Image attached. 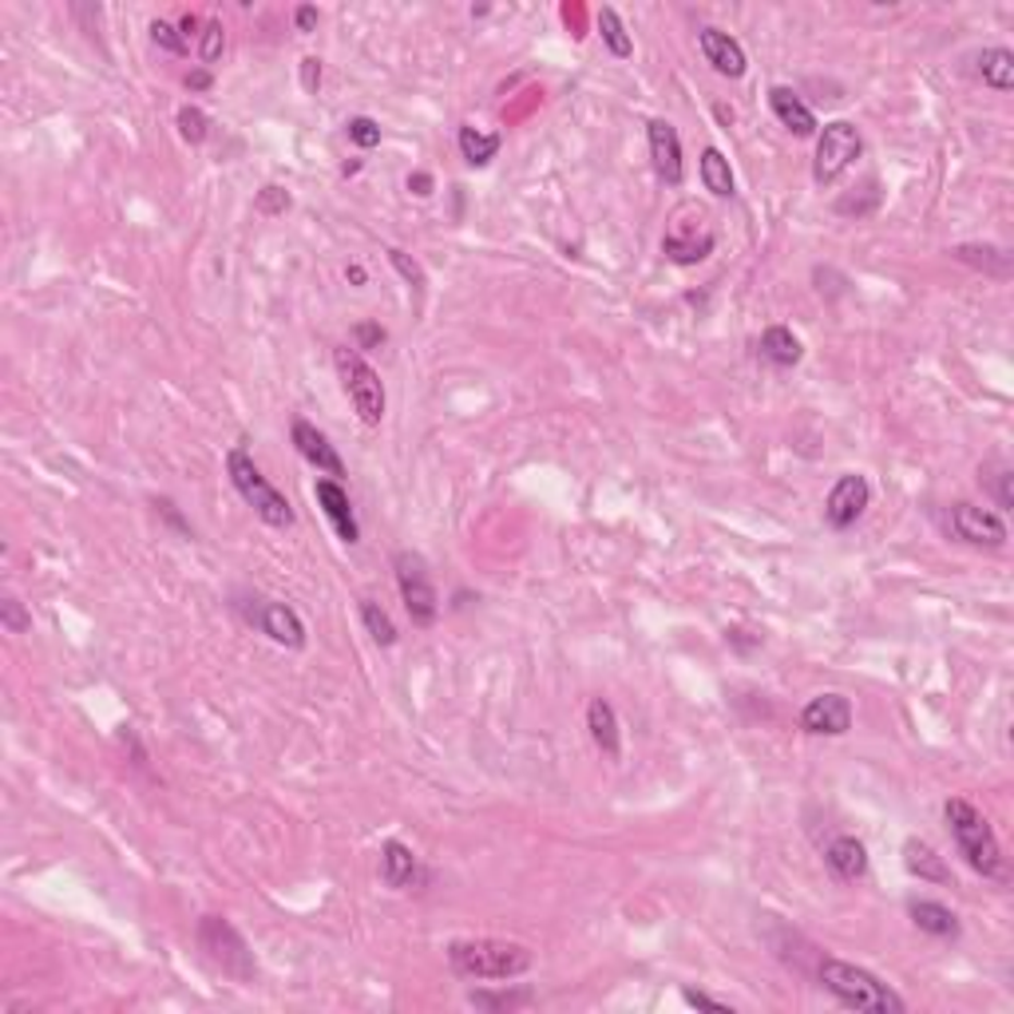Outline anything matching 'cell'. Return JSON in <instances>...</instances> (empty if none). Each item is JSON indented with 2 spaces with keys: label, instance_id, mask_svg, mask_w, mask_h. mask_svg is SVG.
<instances>
[{
  "label": "cell",
  "instance_id": "30bf717a",
  "mask_svg": "<svg viewBox=\"0 0 1014 1014\" xmlns=\"http://www.w3.org/2000/svg\"><path fill=\"white\" fill-rule=\"evenodd\" d=\"M939 524L951 539H960L967 547H991L994 551V547L1006 543L1003 515L991 512V508H979V503H951Z\"/></svg>",
  "mask_w": 1014,
  "mask_h": 1014
},
{
  "label": "cell",
  "instance_id": "e575fe53",
  "mask_svg": "<svg viewBox=\"0 0 1014 1014\" xmlns=\"http://www.w3.org/2000/svg\"><path fill=\"white\" fill-rule=\"evenodd\" d=\"M0 622H4V631H12V634L33 631V614L24 611L21 599H4V602H0Z\"/></svg>",
  "mask_w": 1014,
  "mask_h": 1014
},
{
  "label": "cell",
  "instance_id": "7a4b0ae2",
  "mask_svg": "<svg viewBox=\"0 0 1014 1014\" xmlns=\"http://www.w3.org/2000/svg\"><path fill=\"white\" fill-rule=\"evenodd\" d=\"M820 975V987L836 999L840 1006H848V1011H860V1014H904V999L888 987V982H880L872 975V970L856 967V963H844V960H820L817 967Z\"/></svg>",
  "mask_w": 1014,
  "mask_h": 1014
},
{
  "label": "cell",
  "instance_id": "4dcf8cb0",
  "mask_svg": "<svg viewBox=\"0 0 1014 1014\" xmlns=\"http://www.w3.org/2000/svg\"><path fill=\"white\" fill-rule=\"evenodd\" d=\"M179 135H183L186 143H203L210 135V120H207V111L203 108H195V103H186V108H179Z\"/></svg>",
  "mask_w": 1014,
  "mask_h": 1014
},
{
  "label": "cell",
  "instance_id": "44dd1931",
  "mask_svg": "<svg viewBox=\"0 0 1014 1014\" xmlns=\"http://www.w3.org/2000/svg\"><path fill=\"white\" fill-rule=\"evenodd\" d=\"M907 916L912 924L931 939H960V916L951 912L948 904H936V900H912L907 904Z\"/></svg>",
  "mask_w": 1014,
  "mask_h": 1014
},
{
  "label": "cell",
  "instance_id": "f546056e",
  "mask_svg": "<svg viewBox=\"0 0 1014 1014\" xmlns=\"http://www.w3.org/2000/svg\"><path fill=\"white\" fill-rule=\"evenodd\" d=\"M361 622H365V631L372 634V643H377V646H393L396 643V626H393V619H389V611H384L381 602L361 599Z\"/></svg>",
  "mask_w": 1014,
  "mask_h": 1014
},
{
  "label": "cell",
  "instance_id": "83f0119b",
  "mask_svg": "<svg viewBox=\"0 0 1014 1014\" xmlns=\"http://www.w3.org/2000/svg\"><path fill=\"white\" fill-rule=\"evenodd\" d=\"M955 258H960L963 266H975V270L991 273V278H1011V254L999 251V246H955Z\"/></svg>",
  "mask_w": 1014,
  "mask_h": 1014
},
{
  "label": "cell",
  "instance_id": "ee69618b",
  "mask_svg": "<svg viewBox=\"0 0 1014 1014\" xmlns=\"http://www.w3.org/2000/svg\"><path fill=\"white\" fill-rule=\"evenodd\" d=\"M408 191H413V195H420V198H428V195H432V179H428L425 171H416V175H408Z\"/></svg>",
  "mask_w": 1014,
  "mask_h": 1014
},
{
  "label": "cell",
  "instance_id": "2e32d148",
  "mask_svg": "<svg viewBox=\"0 0 1014 1014\" xmlns=\"http://www.w3.org/2000/svg\"><path fill=\"white\" fill-rule=\"evenodd\" d=\"M290 432H294V448L302 452V460H309V464H314L317 472H326L329 480H341V476H345V464H341L338 448L329 444V437L321 432V428L309 425V420H302V416H297Z\"/></svg>",
  "mask_w": 1014,
  "mask_h": 1014
},
{
  "label": "cell",
  "instance_id": "8d00e7d4",
  "mask_svg": "<svg viewBox=\"0 0 1014 1014\" xmlns=\"http://www.w3.org/2000/svg\"><path fill=\"white\" fill-rule=\"evenodd\" d=\"M472 1003L476 1006H488V1011H512V1006H527L532 1003V994L527 991H520V994H484V991H472Z\"/></svg>",
  "mask_w": 1014,
  "mask_h": 1014
},
{
  "label": "cell",
  "instance_id": "4fadbf2b",
  "mask_svg": "<svg viewBox=\"0 0 1014 1014\" xmlns=\"http://www.w3.org/2000/svg\"><path fill=\"white\" fill-rule=\"evenodd\" d=\"M801 730L813 737H844L852 730V701L844 694H817L801 709Z\"/></svg>",
  "mask_w": 1014,
  "mask_h": 1014
},
{
  "label": "cell",
  "instance_id": "d6a6232c",
  "mask_svg": "<svg viewBox=\"0 0 1014 1014\" xmlns=\"http://www.w3.org/2000/svg\"><path fill=\"white\" fill-rule=\"evenodd\" d=\"M345 132H350V139L357 143V147H365V151L381 143V123L369 120V115H353V120L345 123Z\"/></svg>",
  "mask_w": 1014,
  "mask_h": 1014
},
{
  "label": "cell",
  "instance_id": "603a6c76",
  "mask_svg": "<svg viewBox=\"0 0 1014 1014\" xmlns=\"http://www.w3.org/2000/svg\"><path fill=\"white\" fill-rule=\"evenodd\" d=\"M587 730H590V742L599 745L607 757H619V753H622L619 713H614V706L607 698H595L587 706Z\"/></svg>",
  "mask_w": 1014,
  "mask_h": 1014
},
{
  "label": "cell",
  "instance_id": "8fae6325",
  "mask_svg": "<svg viewBox=\"0 0 1014 1014\" xmlns=\"http://www.w3.org/2000/svg\"><path fill=\"white\" fill-rule=\"evenodd\" d=\"M239 611H242V619L251 622V626H258V631H262L266 638H273L278 646H290V650H302V646H306V622L297 619L294 607L254 595V599L239 602Z\"/></svg>",
  "mask_w": 1014,
  "mask_h": 1014
},
{
  "label": "cell",
  "instance_id": "9c48e42d",
  "mask_svg": "<svg viewBox=\"0 0 1014 1014\" xmlns=\"http://www.w3.org/2000/svg\"><path fill=\"white\" fill-rule=\"evenodd\" d=\"M864 155V139L860 132L852 127L848 120L829 123L824 132L817 135V159H813V179L820 186H832L844 171H848L856 159Z\"/></svg>",
  "mask_w": 1014,
  "mask_h": 1014
},
{
  "label": "cell",
  "instance_id": "1f68e13d",
  "mask_svg": "<svg viewBox=\"0 0 1014 1014\" xmlns=\"http://www.w3.org/2000/svg\"><path fill=\"white\" fill-rule=\"evenodd\" d=\"M222 48H227L222 24L219 21H207V24H203V36H198V60H203V64H215V60L222 56Z\"/></svg>",
  "mask_w": 1014,
  "mask_h": 1014
},
{
  "label": "cell",
  "instance_id": "60d3db41",
  "mask_svg": "<svg viewBox=\"0 0 1014 1014\" xmlns=\"http://www.w3.org/2000/svg\"><path fill=\"white\" fill-rule=\"evenodd\" d=\"M682 999H686L689 1006H698V1011H713V1014H733V1006L730 1003H718V999H709L706 991H682Z\"/></svg>",
  "mask_w": 1014,
  "mask_h": 1014
},
{
  "label": "cell",
  "instance_id": "f6af8a7d",
  "mask_svg": "<svg viewBox=\"0 0 1014 1014\" xmlns=\"http://www.w3.org/2000/svg\"><path fill=\"white\" fill-rule=\"evenodd\" d=\"M186 88H191V91H207L210 88V72H191V76H186Z\"/></svg>",
  "mask_w": 1014,
  "mask_h": 1014
},
{
  "label": "cell",
  "instance_id": "7402d4cb",
  "mask_svg": "<svg viewBox=\"0 0 1014 1014\" xmlns=\"http://www.w3.org/2000/svg\"><path fill=\"white\" fill-rule=\"evenodd\" d=\"M904 868L912 876H919V880H927V883H951V868H948V860L939 856L927 840H919V836H912L904 844Z\"/></svg>",
  "mask_w": 1014,
  "mask_h": 1014
},
{
  "label": "cell",
  "instance_id": "e0dca14e",
  "mask_svg": "<svg viewBox=\"0 0 1014 1014\" xmlns=\"http://www.w3.org/2000/svg\"><path fill=\"white\" fill-rule=\"evenodd\" d=\"M317 503H321V512H326V520L333 524V532L341 535V543H357L361 539V527H357V515H353V503H350V491L341 488L338 480H317L314 488Z\"/></svg>",
  "mask_w": 1014,
  "mask_h": 1014
},
{
  "label": "cell",
  "instance_id": "ab89813d",
  "mask_svg": "<svg viewBox=\"0 0 1014 1014\" xmlns=\"http://www.w3.org/2000/svg\"><path fill=\"white\" fill-rule=\"evenodd\" d=\"M353 333H357V345H361V350H381L384 338H389V333H384L381 326H372V321H361V326L353 329Z\"/></svg>",
  "mask_w": 1014,
  "mask_h": 1014
},
{
  "label": "cell",
  "instance_id": "4316f807",
  "mask_svg": "<svg viewBox=\"0 0 1014 1014\" xmlns=\"http://www.w3.org/2000/svg\"><path fill=\"white\" fill-rule=\"evenodd\" d=\"M701 183H706V191L713 198H733V191H737L730 159H725L718 147H706V151H701Z\"/></svg>",
  "mask_w": 1014,
  "mask_h": 1014
},
{
  "label": "cell",
  "instance_id": "ba28073f",
  "mask_svg": "<svg viewBox=\"0 0 1014 1014\" xmlns=\"http://www.w3.org/2000/svg\"><path fill=\"white\" fill-rule=\"evenodd\" d=\"M393 571H396V587H401L408 619H413L416 626H432L440 614V595H437V583H432V571H428L425 555H416V551H396Z\"/></svg>",
  "mask_w": 1014,
  "mask_h": 1014
},
{
  "label": "cell",
  "instance_id": "277c9868",
  "mask_svg": "<svg viewBox=\"0 0 1014 1014\" xmlns=\"http://www.w3.org/2000/svg\"><path fill=\"white\" fill-rule=\"evenodd\" d=\"M227 472H230V484H234V491H239L242 500L251 503L254 515H258L262 524H270V527H294V503L285 500L282 491H278L270 480H266L262 468L254 464L246 448H230Z\"/></svg>",
  "mask_w": 1014,
  "mask_h": 1014
},
{
  "label": "cell",
  "instance_id": "d4e9b609",
  "mask_svg": "<svg viewBox=\"0 0 1014 1014\" xmlns=\"http://www.w3.org/2000/svg\"><path fill=\"white\" fill-rule=\"evenodd\" d=\"M979 76L987 88L1011 91L1014 88V52L1011 48H982L979 52Z\"/></svg>",
  "mask_w": 1014,
  "mask_h": 1014
},
{
  "label": "cell",
  "instance_id": "d590c367",
  "mask_svg": "<svg viewBox=\"0 0 1014 1014\" xmlns=\"http://www.w3.org/2000/svg\"><path fill=\"white\" fill-rule=\"evenodd\" d=\"M389 262L396 266V273H401V278L413 285V290H425V270H420V262H416V258H408V254L393 246V251H389Z\"/></svg>",
  "mask_w": 1014,
  "mask_h": 1014
},
{
  "label": "cell",
  "instance_id": "3957f363",
  "mask_svg": "<svg viewBox=\"0 0 1014 1014\" xmlns=\"http://www.w3.org/2000/svg\"><path fill=\"white\" fill-rule=\"evenodd\" d=\"M943 817H948L951 836H955V844H960L970 868L979 876H987V880H1006V856L999 848L991 820L982 817L970 801H963V796H951L948 805H943Z\"/></svg>",
  "mask_w": 1014,
  "mask_h": 1014
},
{
  "label": "cell",
  "instance_id": "484cf974",
  "mask_svg": "<svg viewBox=\"0 0 1014 1014\" xmlns=\"http://www.w3.org/2000/svg\"><path fill=\"white\" fill-rule=\"evenodd\" d=\"M500 135L496 132H480V127H472V123H464L460 127V155H464V163L468 167H488L496 155H500Z\"/></svg>",
  "mask_w": 1014,
  "mask_h": 1014
},
{
  "label": "cell",
  "instance_id": "d6986e66",
  "mask_svg": "<svg viewBox=\"0 0 1014 1014\" xmlns=\"http://www.w3.org/2000/svg\"><path fill=\"white\" fill-rule=\"evenodd\" d=\"M769 108H773L777 120L785 123L793 135H801V139L817 135V115H813V108H808L793 88H785V84H777V88L769 91Z\"/></svg>",
  "mask_w": 1014,
  "mask_h": 1014
},
{
  "label": "cell",
  "instance_id": "f35d334b",
  "mask_svg": "<svg viewBox=\"0 0 1014 1014\" xmlns=\"http://www.w3.org/2000/svg\"><path fill=\"white\" fill-rule=\"evenodd\" d=\"M1011 480H1014V472L1011 468H999L991 476V488H994V500H999V508L1003 512H1011L1014 508V491H1011Z\"/></svg>",
  "mask_w": 1014,
  "mask_h": 1014
},
{
  "label": "cell",
  "instance_id": "8992f818",
  "mask_svg": "<svg viewBox=\"0 0 1014 1014\" xmlns=\"http://www.w3.org/2000/svg\"><path fill=\"white\" fill-rule=\"evenodd\" d=\"M333 365H338V377H341V389H345V396L353 401V408H357V416L365 420V425H381L384 420V384L381 377H377V369H372L369 361L361 357L357 350H350V345H338L333 350Z\"/></svg>",
  "mask_w": 1014,
  "mask_h": 1014
},
{
  "label": "cell",
  "instance_id": "ac0fdd59",
  "mask_svg": "<svg viewBox=\"0 0 1014 1014\" xmlns=\"http://www.w3.org/2000/svg\"><path fill=\"white\" fill-rule=\"evenodd\" d=\"M381 880L389 883L393 892H408V888H420L428 876H425V868H420V860H416V852L408 848V844L389 840V844L381 848Z\"/></svg>",
  "mask_w": 1014,
  "mask_h": 1014
},
{
  "label": "cell",
  "instance_id": "cb8c5ba5",
  "mask_svg": "<svg viewBox=\"0 0 1014 1014\" xmlns=\"http://www.w3.org/2000/svg\"><path fill=\"white\" fill-rule=\"evenodd\" d=\"M757 350H761V357L769 361V365H777V369H793L796 361L805 357V350H801V341H796L793 329L785 326H769L761 333V341H757Z\"/></svg>",
  "mask_w": 1014,
  "mask_h": 1014
},
{
  "label": "cell",
  "instance_id": "836d02e7",
  "mask_svg": "<svg viewBox=\"0 0 1014 1014\" xmlns=\"http://www.w3.org/2000/svg\"><path fill=\"white\" fill-rule=\"evenodd\" d=\"M151 40H155L159 48H163V52H171V56H183L186 48H191V45L183 40V33H179L175 24H167V21H151Z\"/></svg>",
  "mask_w": 1014,
  "mask_h": 1014
},
{
  "label": "cell",
  "instance_id": "9a60e30c",
  "mask_svg": "<svg viewBox=\"0 0 1014 1014\" xmlns=\"http://www.w3.org/2000/svg\"><path fill=\"white\" fill-rule=\"evenodd\" d=\"M698 48H701V56H706V64L713 68L718 76L742 80L745 68H749V60H745V48L737 45L730 33L713 28V24H706V28L698 33Z\"/></svg>",
  "mask_w": 1014,
  "mask_h": 1014
},
{
  "label": "cell",
  "instance_id": "5b68a950",
  "mask_svg": "<svg viewBox=\"0 0 1014 1014\" xmlns=\"http://www.w3.org/2000/svg\"><path fill=\"white\" fill-rule=\"evenodd\" d=\"M713 246H718V230L709 222V210L698 203H682L665 222L662 254L674 266H698L713 254Z\"/></svg>",
  "mask_w": 1014,
  "mask_h": 1014
},
{
  "label": "cell",
  "instance_id": "f1b7e54d",
  "mask_svg": "<svg viewBox=\"0 0 1014 1014\" xmlns=\"http://www.w3.org/2000/svg\"><path fill=\"white\" fill-rule=\"evenodd\" d=\"M599 33H602V45L611 48V56H619V60H626V56L634 52L631 33H626L619 9H611V4H602L599 9Z\"/></svg>",
  "mask_w": 1014,
  "mask_h": 1014
},
{
  "label": "cell",
  "instance_id": "b9f144b4",
  "mask_svg": "<svg viewBox=\"0 0 1014 1014\" xmlns=\"http://www.w3.org/2000/svg\"><path fill=\"white\" fill-rule=\"evenodd\" d=\"M302 88H306L309 96L321 88V60H317V56H306V60H302Z\"/></svg>",
  "mask_w": 1014,
  "mask_h": 1014
},
{
  "label": "cell",
  "instance_id": "bcb514c9",
  "mask_svg": "<svg viewBox=\"0 0 1014 1014\" xmlns=\"http://www.w3.org/2000/svg\"><path fill=\"white\" fill-rule=\"evenodd\" d=\"M345 278H350L353 285H365V266H357V262H353L350 270H345Z\"/></svg>",
  "mask_w": 1014,
  "mask_h": 1014
},
{
  "label": "cell",
  "instance_id": "52a82bcc",
  "mask_svg": "<svg viewBox=\"0 0 1014 1014\" xmlns=\"http://www.w3.org/2000/svg\"><path fill=\"white\" fill-rule=\"evenodd\" d=\"M198 943H203V951H207V960L215 963V967L222 970V975H230V979H254V951L246 948V939L239 936V927L230 924V919L222 916H203V924H198Z\"/></svg>",
  "mask_w": 1014,
  "mask_h": 1014
},
{
  "label": "cell",
  "instance_id": "5bb4252c",
  "mask_svg": "<svg viewBox=\"0 0 1014 1014\" xmlns=\"http://www.w3.org/2000/svg\"><path fill=\"white\" fill-rule=\"evenodd\" d=\"M646 143H650V163H655L658 179L670 186L682 183L686 167H682V135L670 120H650L646 123Z\"/></svg>",
  "mask_w": 1014,
  "mask_h": 1014
},
{
  "label": "cell",
  "instance_id": "7c38bea8",
  "mask_svg": "<svg viewBox=\"0 0 1014 1014\" xmlns=\"http://www.w3.org/2000/svg\"><path fill=\"white\" fill-rule=\"evenodd\" d=\"M868 503H872L868 480H864L860 472H844V476L832 484L829 500H824V520H829V527H836V532H848V527L868 512Z\"/></svg>",
  "mask_w": 1014,
  "mask_h": 1014
},
{
  "label": "cell",
  "instance_id": "ffe728a7",
  "mask_svg": "<svg viewBox=\"0 0 1014 1014\" xmlns=\"http://www.w3.org/2000/svg\"><path fill=\"white\" fill-rule=\"evenodd\" d=\"M824 860H829L832 876L844 883H856L868 876V848H864V840H856V836L832 840L829 852H824Z\"/></svg>",
  "mask_w": 1014,
  "mask_h": 1014
},
{
  "label": "cell",
  "instance_id": "7bdbcfd3",
  "mask_svg": "<svg viewBox=\"0 0 1014 1014\" xmlns=\"http://www.w3.org/2000/svg\"><path fill=\"white\" fill-rule=\"evenodd\" d=\"M294 24H297V33H314V28H317V9H314V4H302V9H294Z\"/></svg>",
  "mask_w": 1014,
  "mask_h": 1014
},
{
  "label": "cell",
  "instance_id": "6da1fadb",
  "mask_svg": "<svg viewBox=\"0 0 1014 1014\" xmlns=\"http://www.w3.org/2000/svg\"><path fill=\"white\" fill-rule=\"evenodd\" d=\"M535 963L532 948L512 939H456L448 943V967L460 979H520Z\"/></svg>",
  "mask_w": 1014,
  "mask_h": 1014
},
{
  "label": "cell",
  "instance_id": "74e56055",
  "mask_svg": "<svg viewBox=\"0 0 1014 1014\" xmlns=\"http://www.w3.org/2000/svg\"><path fill=\"white\" fill-rule=\"evenodd\" d=\"M258 210H262V215H282V210H290V191L266 186L262 195H258Z\"/></svg>",
  "mask_w": 1014,
  "mask_h": 1014
}]
</instances>
